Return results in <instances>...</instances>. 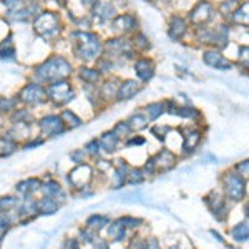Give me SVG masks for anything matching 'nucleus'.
Segmentation results:
<instances>
[{
    "label": "nucleus",
    "instance_id": "25",
    "mask_svg": "<svg viewBox=\"0 0 249 249\" xmlns=\"http://www.w3.org/2000/svg\"><path fill=\"white\" fill-rule=\"evenodd\" d=\"M120 224L126 230V228H136L142 224V219H136V218H120Z\"/></svg>",
    "mask_w": 249,
    "mask_h": 249
},
{
    "label": "nucleus",
    "instance_id": "31",
    "mask_svg": "<svg viewBox=\"0 0 249 249\" xmlns=\"http://www.w3.org/2000/svg\"><path fill=\"white\" fill-rule=\"evenodd\" d=\"M113 133L116 135V136H120V133H130V126H128V123H118L116 124V128H115V131Z\"/></svg>",
    "mask_w": 249,
    "mask_h": 249
},
{
    "label": "nucleus",
    "instance_id": "42",
    "mask_svg": "<svg viewBox=\"0 0 249 249\" xmlns=\"http://www.w3.org/2000/svg\"><path fill=\"white\" fill-rule=\"evenodd\" d=\"M0 238H2V234H0Z\"/></svg>",
    "mask_w": 249,
    "mask_h": 249
},
{
    "label": "nucleus",
    "instance_id": "29",
    "mask_svg": "<svg viewBox=\"0 0 249 249\" xmlns=\"http://www.w3.org/2000/svg\"><path fill=\"white\" fill-rule=\"evenodd\" d=\"M15 198H2L0 199V208H2V210H9V208H12V206H15Z\"/></svg>",
    "mask_w": 249,
    "mask_h": 249
},
{
    "label": "nucleus",
    "instance_id": "7",
    "mask_svg": "<svg viewBox=\"0 0 249 249\" xmlns=\"http://www.w3.org/2000/svg\"><path fill=\"white\" fill-rule=\"evenodd\" d=\"M90 178H91V168L88 166V164H80V166L75 168V170L71 171V175L68 176V181L73 184V186L82 188L90 181Z\"/></svg>",
    "mask_w": 249,
    "mask_h": 249
},
{
    "label": "nucleus",
    "instance_id": "30",
    "mask_svg": "<svg viewBox=\"0 0 249 249\" xmlns=\"http://www.w3.org/2000/svg\"><path fill=\"white\" fill-rule=\"evenodd\" d=\"M10 226V218L7 214H0V234H3V231Z\"/></svg>",
    "mask_w": 249,
    "mask_h": 249
},
{
    "label": "nucleus",
    "instance_id": "11",
    "mask_svg": "<svg viewBox=\"0 0 249 249\" xmlns=\"http://www.w3.org/2000/svg\"><path fill=\"white\" fill-rule=\"evenodd\" d=\"M204 62L214 68H219V70H228V68H231V63L228 62L219 52H214V50L204 53Z\"/></svg>",
    "mask_w": 249,
    "mask_h": 249
},
{
    "label": "nucleus",
    "instance_id": "35",
    "mask_svg": "<svg viewBox=\"0 0 249 249\" xmlns=\"http://www.w3.org/2000/svg\"><path fill=\"white\" fill-rule=\"evenodd\" d=\"M135 43L138 47H142V48H148V47H150V43L146 42V38H144L143 35H138V37L135 38Z\"/></svg>",
    "mask_w": 249,
    "mask_h": 249
},
{
    "label": "nucleus",
    "instance_id": "22",
    "mask_svg": "<svg viewBox=\"0 0 249 249\" xmlns=\"http://www.w3.org/2000/svg\"><path fill=\"white\" fill-rule=\"evenodd\" d=\"M146 110H148V116L151 120H156L164 111V105L163 103H151V105H148Z\"/></svg>",
    "mask_w": 249,
    "mask_h": 249
},
{
    "label": "nucleus",
    "instance_id": "27",
    "mask_svg": "<svg viewBox=\"0 0 249 249\" xmlns=\"http://www.w3.org/2000/svg\"><path fill=\"white\" fill-rule=\"evenodd\" d=\"M143 181V171L142 170H131L130 176H128V183H142Z\"/></svg>",
    "mask_w": 249,
    "mask_h": 249
},
{
    "label": "nucleus",
    "instance_id": "38",
    "mask_svg": "<svg viewBox=\"0 0 249 249\" xmlns=\"http://www.w3.org/2000/svg\"><path fill=\"white\" fill-rule=\"evenodd\" d=\"M83 155H85V151L82 150V151H77V153H71V158H73L77 163H80V161H82V160H80V158H82Z\"/></svg>",
    "mask_w": 249,
    "mask_h": 249
},
{
    "label": "nucleus",
    "instance_id": "33",
    "mask_svg": "<svg viewBox=\"0 0 249 249\" xmlns=\"http://www.w3.org/2000/svg\"><path fill=\"white\" fill-rule=\"evenodd\" d=\"M14 100H3V98H0V111H7V110H10L12 107H14Z\"/></svg>",
    "mask_w": 249,
    "mask_h": 249
},
{
    "label": "nucleus",
    "instance_id": "10",
    "mask_svg": "<svg viewBox=\"0 0 249 249\" xmlns=\"http://www.w3.org/2000/svg\"><path fill=\"white\" fill-rule=\"evenodd\" d=\"M140 83L135 82V80H126V82H123L122 85H120L118 91H116V95H118V100H130L133 98V96L140 91Z\"/></svg>",
    "mask_w": 249,
    "mask_h": 249
},
{
    "label": "nucleus",
    "instance_id": "28",
    "mask_svg": "<svg viewBox=\"0 0 249 249\" xmlns=\"http://www.w3.org/2000/svg\"><path fill=\"white\" fill-rule=\"evenodd\" d=\"M173 113H178L181 116H190V118H196L198 111L193 110V108H179V110H173Z\"/></svg>",
    "mask_w": 249,
    "mask_h": 249
},
{
    "label": "nucleus",
    "instance_id": "3",
    "mask_svg": "<svg viewBox=\"0 0 249 249\" xmlns=\"http://www.w3.org/2000/svg\"><path fill=\"white\" fill-rule=\"evenodd\" d=\"M224 190H226V195L234 201L243 199L244 193H246V183H244L243 176H239L238 173H228L224 176Z\"/></svg>",
    "mask_w": 249,
    "mask_h": 249
},
{
    "label": "nucleus",
    "instance_id": "41",
    "mask_svg": "<svg viewBox=\"0 0 249 249\" xmlns=\"http://www.w3.org/2000/svg\"><path fill=\"white\" fill-rule=\"evenodd\" d=\"M239 170H241V171L244 170V175H246V173H248V161L241 163V164H239Z\"/></svg>",
    "mask_w": 249,
    "mask_h": 249
},
{
    "label": "nucleus",
    "instance_id": "32",
    "mask_svg": "<svg viewBox=\"0 0 249 249\" xmlns=\"http://www.w3.org/2000/svg\"><path fill=\"white\" fill-rule=\"evenodd\" d=\"M23 208H25V211L29 213V214H30V213H37L38 211L37 210V203L32 201V199H27L25 204H23Z\"/></svg>",
    "mask_w": 249,
    "mask_h": 249
},
{
    "label": "nucleus",
    "instance_id": "15",
    "mask_svg": "<svg viewBox=\"0 0 249 249\" xmlns=\"http://www.w3.org/2000/svg\"><path fill=\"white\" fill-rule=\"evenodd\" d=\"M110 223V219L107 218V216H102V214H93L90 219L87 221V228L88 230H102V228H105L107 224Z\"/></svg>",
    "mask_w": 249,
    "mask_h": 249
},
{
    "label": "nucleus",
    "instance_id": "12",
    "mask_svg": "<svg viewBox=\"0 0 249 249\" xmlns=\"http://www.w3.org/2000/svg\"><path fill=\"white\" fill-rule=\"evenodd\" d=\"M186 32V23L181 17H175L171 20V25H170V35L171 38L178 40L183 37V34Z\"/></svg>",
    "mask_w": 249,
    "mask_h": 249
},
{
    "label": "nucleus",
    "instance_id": "16",
    "mask_svg": "<svg viewBox=\"0 0 249 249\" xmlns=\"http://www.w3.org/2000/svg\"><path fill=\"white\" fill-rule=\"evenodd\" d=\"M231 234H232V238H234V241H238V243H246L248 236H249L248 223H241L236 228H232Z\"/></svg>",
    "mask_w": 249,
    "mask_h": 249
},
{
    "label": "nucleus",
    "instance_id": "8",
    "mask_svg": "<svg viewBox=\"0 0 249 249\" xmlns=\"http://www.w3.org/2000/svg\"><path fill=\"white\" fill-rule=\"evenodd\" d=\"M43 95H45V91L37 83H32V85H27L20 91V100H23L25 103H30V105H37L43 100Z\"/></svg>",
    "mask_w": 249,
    "mask_h": 249
},
{
    "label": "nucleus",
    "instance_id": "20",
    "mask_svg": "<svg viewBox=\"0 0 249 249\" xmlns=\"http://www.w3.org/2000/svg\"><path fill=\"white\" fill-rule=\"evenodd\" d=\"M43 190H45V195L48 198H53V196H63V191L62 188H60L58 183L55 181H48L43 184Z\"/></svg>",
    "mask_w": 249,
    "mask_h": 249
},
{
    "label": "nucleus",
    "instance_id": "18",
    "mask_svg": "<svg viewBox=\"0 0 249 249\" xmlns=\"http://www.w3.org/2000/svg\"><path fill=\"white\" fill-rule=\"evenodd\" d=\"M123 236H124V228L120 224V221L116 219L113 224H111V228L108 230V238H111L113 241H120V239H123Z\"/></svg>",
    "mask_w": 249,
    "mask_h": 249
},
{
    "label": "nucleus",
    "instance_id": "19",
    "mask_svg": "<svg viewBox=\"0 0 249 249\" xmlns=\"http://www.w3.org/2000/svg\"><path fill=\"white\" fill-rule=\"evenodd\" d=\"M95 12H96V15H100L102 18H111V17H113V14H115L113 7H111L110 3H107V2L98 3V5L95 7Z\"/></svg>",
    "mask_w": 249,
    "mask_h": 249
},
{
    "label": "nucleus",
    "instance_id": "23",
    "mask_svg": "<svg viewBox=\"0 0 249 249\" xmlns=\"http://www.w3.org/2000/svg\"><path fill=\"white\" fill-rule=\"evenodd\" d=\"M128 126L130 128H136V130H142V128L146 126V118L142 115H135V116H131V120H130V123H128Z\"/></svg>",
    "mask_w": 249,
    "mask_h": 249
},
{
    "label": "nucleus",
    "instance_id": "21",
    "mask_svg": "<svg viewBox=\"0 0 249 249\" xmlns=\"http://www.w3.org/2000/svg\"><path fill=\"white\" fill-rule=\"evenodd\" d=\"M80 75H82V78L88 83H95V82H98V78H100V71L95 70V68H82Z\"/></svg>",
    "mask_w": 249,
    "mask_h": 249
},
{
    "label": "nucleus",
    "instance_id": "5",
    "mask_svg": "<svg viewBox=\"0 0 249 249\" xmlns=\"http://www.w3.org/2000/svg\"><path fill=\"white\" fill-rule=\"evenodd\" d=\"M47 93L50 95V98L53 100L57 105H65V103H68L73 98V91H71V88L67 82L52 83L50 88L47 90Z\"/></svg>",
    "mask_w": 249,
    "mask_h": 249
},
{
    "label": "nucleus",
    "instance_id": "1",
    "mask_svg": "<svg viewBox=\"0 0 249 249\" xmlns=\"http://www.w3.org/2000/svg\"><path fill=\"white\" fill-rule=\"evenodd\" d=\"M71 73V67L65 58L62 57H50L45 63H42L35 70V77L42 82H65V78Z\"/></svg>",
    "mask_w": 249,
    "mask_h": 249
},
{
    "label": "nucleus",
    "instance_id": "9",
    "mask_svg": "<svg viewBox=\"0 0 249 249\" xmlns=\"http://www.w3.org/2000/svg\"><path fill=\"white\" fill-rule=\"evenodd\" d=\"M135 71H136V75L140 77V80L148 82V80L153 77L155 65H153V62H151V60L142 58V60H138V62L135 63Z\"/></svg>",
    "mask_w": 249,
    "mask_h": 249
},
{
    "label": "nucleus",
    "instance_id": "39",
    "mask_svg": "<svg viewBox=\"0 0 249 249\" xmlns=\"http://www.w3.org/2000/svg\"><path fill=\"white\" fill-rule=\"evenodd\" d=\"M95 249H110V248H108L107 241H98V243L95 244Z\"/></svg>",
    "mask_w": 249,
    "mask_h": 249
},
{
    "label": "nucleus",
    "instance_id": "6",
    "mask_svg": "<svg viewBox=\"0 0 249 249\" xmlns=\"http://www.w3.org/2000/svg\"><path fill=\"white\" fill-rule=\"evenodd\" d=\"M40 128H42V131L47 135H60L65 131V124H63L62 118H60V116H53V115L42 118Z\"/></svg>",
    "mask_w": 249,
    "mask_h": 249
},
{
    "label": "nucleus",
    "instance_id": "4",
    "mask_svg": "<svg viewBox=\"0 0 249 249\" xmlns=\"http://www.w3.org/2000/svg\"><path fill=\"white\" fill-rule=\"evenodd\" d=\"M35 29L42 35H53L58 32V17L52 12L40 14L35 20Z\"/></svg>",
    "mask_w": 249,
    "mask_h": 249
},
{
    "label": "nucleus",
    "instance_id": "14",
    "mask_svg": "<svg viewBox=\"0 0 249 249\" xmlns=\"http://www.w3.org/2000/svg\"><path fill=\"white\" fill-rule=\"evenodd\" d=\"M116 143H118V136L111 131V133H105L102 136V140L98 142V146H102L107 151H113L116 148Z\"/></svg>",
    "mask_w": 249,
    "mask_h": 249
},
{
    "label": "nucleus",
    "instance_id": "13",
    "mask_svg": "<svg viewBox=\"0 0 249 249\" xmlns=\"http://www.w3.org/2000/svg\"><path fill=\"white\" fill-rule=\"evenodd\" d=\"M37 210L42 211L43 214H53V213L58 210V203L55 201L53 198L45 196V198H42L40 201H37Z\"/></svg>",
    "mask_w": 249,
    "mask_h": 249
},
{
    "label": "nucleus",
    "instance_id": "24",
    "mask_svg": "<svg viewBox=\"0 0 249 249\" xmlns=\"http://www.w3.org/2000/svg\"><path fill=\"white\" fill-rule=\"evenodd\" d=\"M199 140H201V133H199V131H193V133L190 135V138H188V142L184 143V148L191 151L193 148H195L196 144L199 143Z\"/></svg>",
    "mask_w": 249,
    "mask_h": 249
},
{
    "label": "nucleus",
    "instance_id": "37",
    "mask_svg": "<svg viewBox=\"0 0 249 249\" xmlns=\"http://www.w3.org/2000/svg\"><path fill=\"white\" fill-rule=\"evenodd\" d=\"M63 249H78V244L75 243V241H67L65 243V246H63Z\"/></svg>",
    "mask_w": 249,
    "mask_h": 249
},
{
    "label": "nucleus",
    "instance_id": "40",
    "mask_svg": "<svg viewBox=\"0 0 249 249\" xmlns=\"http://www.w3.org/2000/svg\"><path fill=\"white\" fill-rule=\"evenodd\" d=\"M143 143H144L143 138H135V140H130V142H128V144H143Z\"/></svg>",
    "mask_w": 249,
    "mask_h": 249
},
{
    "label": "nucleus",
    "instance_id": "17",
    "mask_svg": "<svg viewBox=\"0 0 249 249\" xmlns=\"http://www.w3.org/2000/svg\"><path fill=\"white\" fill-rule=\"evenodd\" d=\"M136 25L135 18L131 15H120L115 20V27H123L122 30H133Z\"/></svg>",
    "mask_w": 249,
    "mask_h": 249
},
{
    "label": "nucleus",
    "instance_id": "36",
    "mask_svg": "<svg viewBox=\"0 0 249 249\" xmlns=\"http://www.w3.org/2000/svg\"><path fill=\"white\" fill-rule=\"evenodd\" d=\"M87 148H88V153H91V155H96L98 153V142H90L87 144Z\"/></svg>",
    "mask_w": 249,
    "mask_h": 249
},
{
    "label": "nucleus",
    "instance_id": "26",
    "mask_svg": "<svg viewBox=\"0 0 249 249\" xmlns=\"http://www.w3.org/2000/svg\"><path fill=\"white\" fill-rule=\"evenodd\" d=\"M63 118L68 120V123H70V126H80L82 124V120L78 118V116H75V113H71L70 110H67V111H63Z\"/></svg>",
    "mask_w": 249,
    "mask_h": 249
},
{
    "label": "nucleus",
    "instance_id": "34",
    "mask_svg": "<svg viewBox=\"0 0 249 249\" xmlns=\"http://www.w3.org/2000/svg\"><path fill=\"white\" fill-rule=\"evenodd\" d=\"M14 55H15L14 47H10L9 50H2V52H0V58H7V60H10V58H14Z\"/></svg>",
    "mask_w": 249,
    "mask_h": 249
},
{
    "label": "nucleus",
    "instance_id": "2",
    "mask_svg": "<svg viewBox=\"0 0 249 249\" xmlns=\"http://www.w3.org/2000/svg\"><path fill=\"white\" fill-rule=\"evenodd\" d=\"M77 37L80 38L77 53L80 57H83L85 60H91L95 57H98L100 52H102V43L96 35L93 34H87V32H78Z\"/></svg>",
    "mask_w": 249,
    "mask_h": 249
}]
</instances>
